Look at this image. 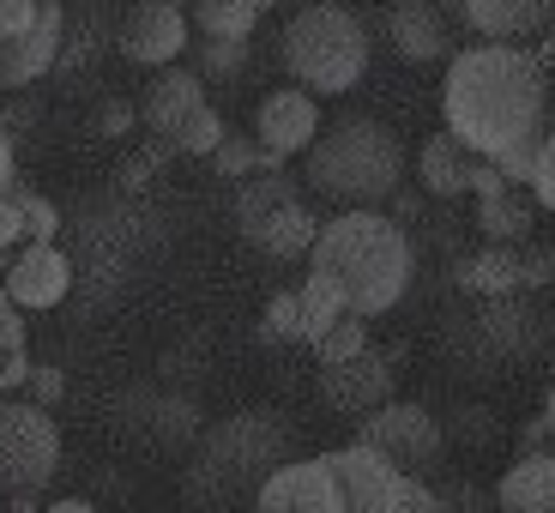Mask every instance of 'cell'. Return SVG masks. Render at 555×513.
<instances>
[{
	"mask_svg": "<svg viewBox=\"0 0 555 513\" xmlns=\"http://www.w3.org/2000/svg\"><path fill=\"white\" fill-rule=\"evenodd\" d=\"M25 230H30V242H55L61 236V211L42 194H25Z\"/></svg>",
	"mask_w": 555,
	"mask_h": 513,
	"instance_id": "33",
	"label": "cell"
},
{
	"mask_svg": "<svg viewBox=\"0 0 555 513\" xmlns=\"http://www.w3.org/2000/svg\"><path fill=\"white\" fill-rule=\"evenodd\" d=\"M308 266L326 272L345 291L350 315H387L411 291L416 254H411V236L392 218H380L375 206H345L338 218L320 223V242L308 254Z\"/></svg>",
	"mask_w": 555,
	"mask_h": 513,
	"instance_id": "2",
	"label": "cell"
},
{
	"mask_svg": "<svg viewBox=\"0 0 555 513\" xmlns=\"http://www.w3.org/2000/svg\"><path fill=\"white\" fill-rule=\"evenodd\" d=\"M236 230L272 260H308L320 242V218L302 206V188L284 176V164L236 181Z\"/></svg>",
	"mask_w": 555,
	"mask_h": 513,
	"instance_id": "5",
	"label": "cell"
},
{
	"mask_svg": "<svg viewBox=\"0 0 555 513\" xmlns=\"http://www.w3.org/2000/svg\"><path fill=\"white\" fill-rule=\"evenodd\" d=\"M37 18H42V0H0V30H7V37L30 30Z\"/></svg>",
	"mask_w": 555,
	"mask_h": 513,
	"instance_id": "36",
	"label": "cell"
},
{
	"mask_svg": "<svg viewBox=\"0 0 555 513\" xmlns=\"http://www.w3.org/2000/svg\"><path fill=\"white\" fill-rule=\"evenodd\" d=\"M495 501L507 513H555V447H538L495 484Z\"/></svg>",
	"mask_w": 555,
	"mask_h": 513,
	"instance_id": "21",
	"label": "cell"
},
{
	"mask_svg": "<svg viewBox=\"0 0 555 513\" xmlns=\"http://www.w3.org/2000/svg\"><path fill=\"white\" fill-rule=\"evenodd\" d=\"M0 42H7V30H0Z\"/></svg>",
	"mask_w": 555,
	"mask_h": 513,
	"instance_id": "42",
	"label": "cell"
},
{
	"mask_svg": "<svg viewBox=\"0 0 555 513\" xmlns=\"http://www.w3.org/2000/svg\"><path fill=\"white\" fill-rule=\"evenodd\" d=\"M472 169H477V152L459 133H435L429 145L416 152V181H423V194H435V200L472 194Z\"/></svg>",
	"mask_w": 555,
	"mask_h": 513,
	"instance_id": "19",
	"label": "cell"
},
{
	"mask_svg": "<svg viewBox=\"0 0 555 513\" xmlns=\"http://www.w3.org/2000/svg\"><path fill=\"white\" fill-rule=\"evenodd\" d=\"M254 501H260L266 513H345V496H338V477H333V465H326V453L320 459H284V465L254 489Z\"/></svg>",
	"mask_w": 555,
	"mask_h": 513,
	"instance_id": "11",
	"label": "cell"
},
{
	"mask_svg": "<svg viewBox=\"0 0 555 513\" xmlns=\"http://www.w3.org/2000/svg\"><path fill=\"white\" fill-rule=\"evenodd\" d=\"M357 350H369V315H345L314 338L320 362H345V357H357Z\"/></svg>",
	"mask_w": 555,
	"mask_h": 513,
	"instance_id": "27",
	"label": "cell"
},
{
	"mask_svg": "<svg viewBox=\"0 0 555 513\" xmlns=\"http://www.w3.org/2000/svg\"><path fill=\"white\" fill-rule=\"evenodd\" d=\"M284 453H291V429L278 423V411H242V416H230L223 429L206 435V453H199V465H194V484L223 477V496H236L242 484L260 489L266 477L284 465Z\"/></svg>",
	"mask_w": 555,
	"mask_h": 513,
	"instance_id": "6",
	"label": "cell"
},
{
	"mask_svg": "<svg viewBox=\"0 0 555 513\" xmlns=\"http://www.w3.org/2000/svg\"><path fill=\"white\" fill-rule=\"evenodd\" d=\"M248 67V37H199V73L206 79H236Z\"/></svg>",
	"mask_w": 555,
	"mask_h": 513,
	"instance_id": "30",
	"label": "cell"
},
{
	"mask_svg": "<svg viewBox=\"0 0 555 513\" xmlns=\"http://www.w3.org/2000/svg\"><path fill=\"white\" fill-rule=\"evenodd\" d=\"M169 157H181V152H176V139H169V133H152V139H145V152H133L121 169H115V176H121L127 194H139V188H145V181H152L157 169L169 164Z\"/></svg>",
	"mask_w": 555,
	"mask_h": 513,
	"instance_id": "29",
	"label": "cell"
},
{
	"mask_svg": "<svg viewBox=\"0 0 555 513\" xmlns=\"http://www.w3.org/2000/svg\"><path fill=\"white\" fill-rule=\"evenodd\" d=\"M25 393H30L37 405H49V411H55V405H61V393H67V381H61V369H49V362H30Z\"/></svg>",
	"mask_w": 555,
	"mask_h": 513,
	"instance_id": "34",
	"label": "cell"
},
{
	"mask_svg": "<svg viewBox=\"0 0 555 513\" xmlns=\"http://www.w3.org/2000/svg\"><path fill=\"white\" fill-rule=\"evenodd\" d=\"M61 472V429L49 405L25 399H0V496L18 489H49V477Z\"/></svg>",
	"mask_w": 555,
	"mask_h": 513,
	"instance_id": "7",
	"label": "cell"
},
{
	"mask_svg": "<svg viewBox=\"0 0 555 513\" xmlns=\"http://www.w3.org/2000/svg\"><path fill=\"white\" fill-rule=\"evenodd\" d=\"M61 49H67V13H61V0H42L37 25L0 42V91H25L30 79L55 73Z\"/></svg>",
	"mask_w": 555,
	"mask_h": 513,
	"instance_id": "12",
	"label": "cell"
},
{
	"mask_svg": "<svg viewBox=\"0 0 555 513\" xmlns=\"http://www.w3.org/2000/svg\"><path fill=\"white\" fill-rule=\"evenodd\" d=\"M223 133H230V127H223V115L211 110V103H199V110L188 115V121H181L169 139H176V152H181V157H211V152L223 145Z\"/></svg>",
	"mask_w": 555,
	"mask_h": 513,
	"instance_id": "26",
	"label": "cell"
},
{
	"mask_svg": "<svg viewBox=\"0 0 555 513\" xmlns=\"http://www.w3.org/2000/svg\"><path fill=\"white\" fill-rule=\"evenodd\" d=\"M380 30H387L392 55L416 61V67H429V61H441L453 49V25H447V13L435 0H392V13Z\"/></svg>",
	"mask_w": 555,
	"mask_h": 513,
	"instance_id": "16",
	"label": "cell"
},
{
	"mask_svg": "<svg viewBox=\"0 0 555 513\" xmlns=\"http://www.w3.org/2000/svg\"><path fill=\"white\" fill-rule=\"evenodd\" d=\"M7 291L18 308H55L73 291V260L55 242H18L13 266H7Z\"/></svg>",
	"mask_w": 555,
	"mask_h": 513,
	"instance_id": "15",
	"label": "cell"
},
{
	"mask_svg": "<svg viewBox=\"0 0 555 513\" xmlns=\"http://www.w3.org/2000/svg\"><path fill=\"white\" fill-rule=\"evenodd\" d=\"M320 399L345 416H369L392 399V362L380 350H357L345 362H320Z\"/></svg>",
	"mask_w": 555,
	"mask_h": 513,
	"instance_id": "13",
	"label": "cell"
},
{
	"mask_svg": "<svg viewBox=\"0 0 555 513\" xmlns=\"http://www.w3.org/2000/svg\"><path fill=\"white\" fill-rule=\"evenodd\" d=\"M278 157L260 145V133H223V145L211 152V169H218L223 181H248L254 169H272Z\"/></svg>",
	"mask_w": 555,
	"mask_h": 513,
	"instance_id": "25",
	"label": "cell"
},
{
	"mask_svg": "<svg viewBox=\"0 0 555 513\" xmlns=\"http://www.w3.org/2000/svg\"><path fill=\"white\" fill-rule=\"evenodd\" d=\"M133 121H139V103H127V98H109V103L98 110V133H103V139H121Z\"/></svg>",
	"mask_w": 555,
	"mask_h": 513,
	"instance_id": "35",
	"label": "cell"
},
{
	"mask_svg": "<svg viewBox=\"0 0 555 513\" xmlns=\"http://www.w3.org/2000/svg\"><path fill=\"white\" fill-rule=\"evenodd\" d=\"M25 194L30 188H7L0 194V248H18V242H30V230H25Z\"/></svg>",
	"mask_w": 555,
	"mask_h": 513,
	"instance_id": "31",
	"label": "cell"
},
{
	"mask_svg": "<svg viewBox=\"0 0 555 513\" xmlns=\"http://www.w3.org/2000/svg\"><path fill=\"white\" fill-rule=\"evenodd\" d=\"M338 7H357V0H338Z\"/></svg>",
	"mask_w": 555,
	"mask_h": 513,
	"instance_id": "41",
	"label": "cell"
},
{
	"mask_svg": "<svg viewBox=\"0 0 555 513\" xmlns=\"http://www.w3.org/2000/svg\"><path fill=\"white\" fill-rule=\"evenodd\" d=\"M194 42V18L181 13L176 0H139L121 18V55L139 67H169Z\"/></svg>",
	"mask_w": 555,
	"mask_h": 513,
	"instance_id": "10",
	"label": "cell"
},
{
	"mask_svg": "<svg viewBox=\"0 0 555 513\" xmlns=\"http://www.w3.org/2000/svg\"><path fill=\"white\" fill-rule=\"evenodd\" d=\"M531 200L543 211H555V127L543 133V152H538V176H531Z\"/></svg>",
	"mask_w": 555,
	"mask_h": 513,
	"instance_id": "32",
	"label": "cell"
},
{
	"mask_svg": "<svg viewBox=\"0 0 555 513\" xmlns=\"http://www.w3.org/2000/svg\"><path fill=\"white\" fill-rule=\"evenodd\" d=\"M260 338L266 345H302V296L296 291L272 296L266 315H260Z\"/></svg>",
	"mask_w": 555,
	"mask_h": 513,
	"instance_id": "28",
	"label": "cell"
},
{
	"mask_svg": "<svg viewBox=\"0 0 555 513\" xmlns=\"http://www.w3.org/2000/svg\"><path fill=\"white\" fill-rule=\"evenodd\" d=\"M338 477V496H345V513H399V508H435V489H423L411 472H399L380 447L350 441L338 453H326Z\"/></svg>",
	"mask_w": 555,
	"mask_h": 513,
	"instance_id": "8",
	"label": "cell"
},
{
	"mask_svg": "<svg viewBox=\"0 0 555 513\" xmlns=\"http://www.w3.org/2000/svg\"><path fill=\"white\" fill-rule=\"evenodd\" d=\"M357 441L380 447V453L399 465V472H429L435 459H441V423H435L423 405H375V411L357 423Z\"/></svg>",
	"mask_w": 555,
	"mask_h": 513,
	"instance_id": "9",
	"label": "cell"
},
{
	"mask_svg": "<svg viewBox=\"0 0 555 513\" xmlns=\"http://www.w3.org/2000/svg\"><path fill=\"white\" fill-rule=\"evenodd\" d=\"M453 7H465V0H453Z\"/></svg>",
	"mask_w": 555,
	"mask_h": 513,
	"instance_id": "43",
	"label": "cell"
},
{
	"mask_svg": "<svg viewBox=\"0 0 555 513\" xmlns=\"http://www.w3.org/2000/svg\"><path fill=\"white\" fill-rule=\"evenodd\" d=\"M555 272L550 254H514V242H495V248L472 254V260L459 266V284L477 296H514L526 284H543Z\"/></svg>",
	"mask_w": 555,
	"mask_h": 513,
	"instance_id": "17",
	"label": "cell"
},
{
	"mask_svg": "<svg viewBox=\"0 0 555 513\" xmlns=\"http://www.w3.org/2000/svg\"><path fill=\"white\" fill-rule=\"evenodd\" d=\"M206 103V73H188V67H157V79L145 85V98H139V121L152 127V133H176L188 115Z\"/></svg>",
	"mask_w": 555,
	"mask_h": 513,
	"instance_id": "18",
	"label": "cell"
},
{
	"mask_svg": "<svg viewBox=\"0 0 555 513\" xmlns=\"http://www.w3.org/2000/svg\"><path fill=\"white\" fill-rule=\"evenodd\" d=\"M18 181V164H13V139H7V127H0V194Z\"/></svg>",
	"mask_w": 555,
	"mask_h": 513,
	"instance_id": "37",
	"label": "cell"
},
{
	"mask_svg": "<svg viewBox=\"0 0 555 513\" xmlns=\"http://www.w3.org/2000/svg\"><path fill=\"white\" fill-rule=\"evenodd\" d=\"M254 133H260V145L284 164V157L308 152L320 139V110H314V91L308 85H291V91H272V98H260V110H254Z\"/></svg>",
	"mask_w": 555,
	"mask_h": 513,
	"instance_id": "14",
	"label": "cell"
},
{
	"mask_svg": "<svg viewBox=\"0 0 555 513\" xmlns=\"http://www.w3.org/2000/svg\"><path fill=\"white\" fill-rule=\"evenodd\" d=\"M302 345H314L320 333H326V326H333V320H345L350 315V303H345V291H338L333 278L326 272H314V266H308V278H302Z\"/></svg>",
	"mask_w": 555,
	"mask_h": 513,
	"instance_id": "23",
	"label": "cell"
},
{
	"mask_svg": "<svg viewBox=\"0 0 555 513\" xmlns=\"http://www.w3.org/2000/svg\"><path fill=\"white\" fill-rule=\"evenodd\" d=\"M459 13L483 42H519L550 25V0H465Z\"/></svg>",
	"mask_w": 555,
	"mask_h": 513,
	"instance_id": "20",
	"label": "cell"
},
{
	"mask_svg": "<svg viewBox=\"0 0 555 513\" xmlns=\"http://www.w3.org/2000/svg\"><path fill=\"white\" fill-rule=\"evenodd\" d=\"M550 260H555V248H550Z\"/></svg>",
	"mask_w": 555,
	"mask_h": 513,
	"instance_id": "44",
	"label": "cell"
},
{
	"mask_svg": "<svg viewBox=\"0 0 555 513\" xmlns=\"http://www.w3.org/2000/svg\"><path fill=\"white\" fill-rule=\"evenodd\" d=\"M284 67L296 85H308L314 98H338L369 73V25L338 0L302 7L284 30Z\"/></svg>",
	"mask_w": 555,
	"mask_h": 513,
	"instance_id": "4",
	"label": "cell"
},
{
	"mask_svg": "<svg viewBox=\"0 0 555 513\" xmlns=\"http://www.w3.org/2000/svg\"><path fill=\"white\" fill-rule=\"evenodd\" d=\"M543 416H550V429H555V387H550V405H543Z\"/></svg>",
	"mask_w": 555,
	"mask_h": 513,
	"instance_id": "39",
	"label": "cell"
},
{
	"mask_svg": "<svg viewBox=\"0 0 555 513\" xmlns=\"http://www.w3.org/2000/svg\"><path fill=\"white\" fill-rule=\"evenodd\" d=\"M302 176L314 194L338 200V206H380L404 181V145L375 115H345V121L320 127Z\"/></svg>",
	"mask_w": 555,
	"mask_h": 513,
	"instance_id": "3",
	"label": "cell"
},
{
	"mask_svg": "<svg viewBox=\"0 0 555 513\" xmlns=\"http://www.w3.org/2000/svg\"><path fill=\"white\" fill-rule=\"evenodd\" d=\"M543 67L519 42H477L465 55H453L441 85V115L447 133H459L477 157L514 152L519 139L543 133Z\"/></svg>",
	"mask_w": 555,
	"mask_h": 513,
	"instance_id": "1",
	"label": "cell"
},
{
	"mask_svg": "<svg viewBox=\"0 0 555 513\" xmlns=\"http://www.w3.org/2000/svg\"><path fill=\"white\" fill-rule=\"evenodd\" d=\"M266 7L278 0H194V30L199 37H254Z\"/></svg>",
	"mask_w": 555,
	"mask_h": 513,
	"instance_id": "22",
	"label": "cell"
},
{
	"mask_svg": "<svg viewBox=\"0 0 555 513\" xmlns=\"http://www.w3.org/2000/svg\"><path fill=\"white\" fill-rule=\"evenodd\" d=\"M477 230L489 242H526L531 230V206L514 194V188H501V194H483L477 200Z\"/></svg>",
	"mask_w": 555,
	"mask_h": 513,
	"instance_id": "24",
	"label": "cell"
},
{
	"mask_svg": "<svg viewBox=\"0 0 555 513\" xmlns=\"http://www.w3.org/2000/svg\"><path fill=\"white\" fill-rule=\"evenodd\" d=\"M7 266H13V254H7V248H0V284H7Z\"/></svg>",
	"mask_w": 555,
	"mask_h": 513,
	"instance_id": "38",
	"label": "cell"
},
{
	"mask_svg": "<svg viewBox=\"0 0 555 513\" xmlns=\"http://www.w3.org/2000/svg\"><path fill=\"white\" fill-rule=\"evenodd\" d=\"M176 7H194V0H176Z\"/></svg>",
	"mask_w": 555,
	"mask_h": 513,
	"instance_id": "40",
	"label": "cell"
}]
</instances>
